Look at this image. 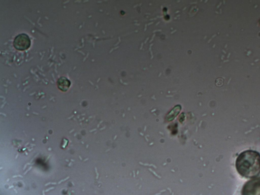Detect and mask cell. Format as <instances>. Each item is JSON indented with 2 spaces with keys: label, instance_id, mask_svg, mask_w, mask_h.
Instances as JSON below:
<instances>
[{
  "label": "cell",
  "instance_id": "1",
  "mask_svg": "<svg viewBox=\"0 0 260 195\" xmlns=\"http://www.w3.org/2000/svg\"><path fill=\"white\" fill-rule=\"evenodd\" d=\"M236 168L243 177L253 178L260 174V154L247 150L240 153L236 160Z\"/></svg>",
  "mask_w": 260,
  "mask_h": 195
},
{
  "label": "cell",
  "instance_id": "3",
  "mask_svg": "<svg viewBox=\"0 0 260 195\" xmlns=\"http://www.w3.org/2000/svg\"><path fill=\"white\" fill-rule=\"evenodd\" d=\"M13 45L14 47L18 50H25L30 47V40L26 34H19L15 37Z\"/></svg>",
  "mask_w": 260,
  "mask_h": 195
},
{
  "label": "cell",
  "instance_id": "2",
  "mask_svg": "<svg viewBox=\"0 0 260 195\" xmlns=\"http://www.w3.org/2000/svg\"><path fill=\"white\" fill-rule=\"evenodd\" d=\"M241 195H260V177L247 181L242 188Z\"/></svg>",
  "mask_w": 260,
  "mask_h": 195
},
{
  "label": "cell",
  "instance_id": "4",
  "mask_svg": "<svg viewBox=\"0 0 260 195\" xmlns=\"http://www.w3.org/2000/svg\"><path fill=\"white\" fill-rule=\"evenodd\" d=\"M57 85L60 90L66 91L70 87L71 82L66 77H61L58 79Z\"/></svg>",
  "mask_w": 260,
  "mask_h": 195
}]
</instances>
